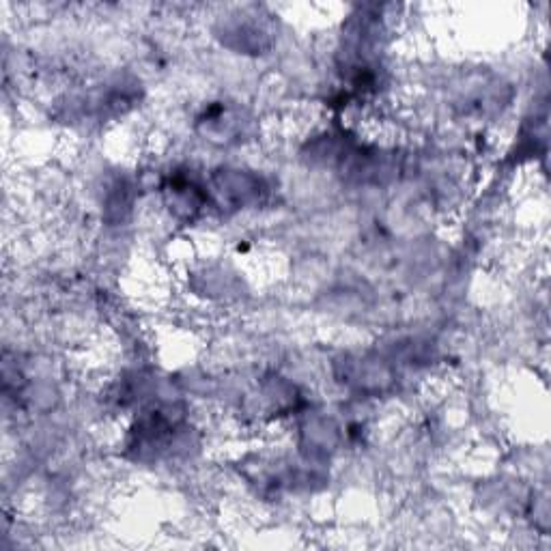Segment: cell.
<instances>
[{"instance_id":"obj_1","label":"cell","mask_w":551,"mask_h":551,"mask_svg":"<svg viewBox=\"0 0 551 551\" xmlns=\"http://www.w3.org/2000/svg\"><path fill=\"white\" fill-rule=\"evenodd\" d=\"M214 183L222 201H235V207H244L250 201H259L263 194L259 179L242 175L239 171H222V175H216Z\"/></svg>"}]
</instances>
